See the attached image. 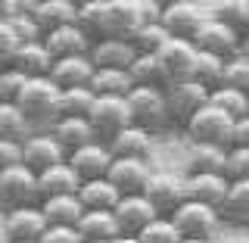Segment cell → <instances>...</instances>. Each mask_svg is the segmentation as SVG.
<instances>
[{"mask_svg": "<svg viewBox=\"0 0 249 243\" xmlns=\"http://www.w3.org/2000/svg\"><path fill=\"white\" fill-rule=\"evenodd\" d=\"M16 106L25 112L31 128H53V122L59 119V88L53 84V78H28L25 88L16 97Z\"/></svg>", "mask_w": 249, "mask_h": 243, "instance_id": "1", "label": "cell"}, {"mask_svg": "<svg viewBox=\"0 0 249 243\" xmlns=\"http://www.w3.org/2000/svg\"><path fill=\"white\" fill-rule=\"evenodd\" d=\"M128 109H131V125L150 131H162L168 119V106H165V88H134L128 93Z\"/></svg>", "mask_w": 249, "mask_h": 243, "instance_id": "2", "label": "cell"}, {"mask_svg": "<svg viewBox=\"0 0 249 243\" xmlns=\"http://www.w3.org/2000/svg\"><path fill=\"white\" fill-rule=\"evenodd\" d=\"M25 206H41L37 175L28 171L25 166H13L0 171V209L13 212V209H25Z\"/></svg>", "mask_w": 249, "mask_h": 243, "instance_id": "3", "label": "cell"}, {"mask_svg": "<svg viewBox=\"0 0 249 243\" xmlns=\"http://www.w3.org/2000/svg\"><path fill=\"white\" fill-rule=\"evenodd\" d=\"M190 144H212V147H228L231 150V137H233V119L224 115L221 109H215L212 103H206L184 125Z\"/></svg>", "mask_w": 249, "mask_h": 243, "instance_id": "4", "label": "cell"}, {"mask_svg": "<svg viewBox=\"0 0 249 243\" xmlns=\"http://www.w3.org/2000/svg\"><path fill=\"white\" fill-rule=\"evenodd\" d=\"M209 6L196 3V0H171V3L162 6V28L168 31L171 37H181V41H193L196 31L206 25L209 19Z\"/></svg>", "mask_w": 249, "mask_h": 243, "instance_id": "5", "label": "cell"}, {"mask_svg": "<svg viewBox=\"0 0 249 243\" xmlns=\"http://www.w3.org/2000/svg\"><path fill=\"white\" fill-rule=\"evenodd\" d=\"M88 122L93 128L97 140L109 144L119 131H124L131 125V109H128V97H97L88 112Z\"/></svg>", "mask_w": 249, "mask_h": 243, "instance_id": "6", "label": "cell"}, {"mask_svg": "<svg viewBox=\"0 0 249 243\" xmlns=\"http://www.w3.org/2000/svg\"><path fill=\"white\" fill-rule=\"evenodd\" d=\"M156 56H159L162 78H165V88H168V84H181V81H190V78H193V72H196V56H199V50L193 47V41L171 37V41L162 47Z\"/></svg>", "mask_w": 249, "mask_h": 243, "instance_id": "7", "label": "cell"}, {"mask_svg": "<svg viewBox=\"0 0 249 243\" xmlns=\"http://www.w3.org/2000/svg\"><path fill=\"white\" fill-rule=\"evenodd\" d=\"M175 228L181 231L184 240H212V234L221 224V212L212 206H202V203H190L187 200L175 215H171Z\"/></svg>", "mask_w": 249, "mask_h": 243, "instance_id": "8", "label": "cell"}, {"mask_svg": "<svg viewBox=\"0 0 249 243\" xmlns=\"http://www.w3.org/2000/svg\"><path fill=\"white\" fill-rule=\"evenodd\" d=\"M143 197L153 203V209L159 215L171 218L178 209L187 203V193H184V175H175V171H156L146 184Z\"/></svg>", "mask_w": 249, "mask_h": 243, "instance_id": "9", "label": "cell"}, {"mask_svg": "<svg viewBox=\"0 0 249 243\" xmlns=\"http://www.w3.org/2000/svg\"><path fill=\"white\" fill-rule=\"evenodd\" d=\"M209 103V91L199 81H181V84H168L165 88V106H168V119L187 125L202 106Z\"/></svg>", "mask_w": 249, "mask_h": 243, "instance_id": "10", "label": "cell"}, {"mask_svg": "<svg viewBox=\"0 0 249 243\" xmlns=\"http://www.w3.org/2000/svg\"><path fill=\"white\" fill-rule=\"evenodd\" d=\"M193 47L202 50V53H215V56H221V59H231V56H237L240 47H243V35L209 16L206 25H202L196 31V37H193Z\"/></svg>", "mask_w": 249, "mask_h": 243, "instance_id": "11", "label": "cell"}, {"mask_svg": "<svg viewBox=\"0 0 249 243\" xmlns=\"http://www.w3.org/2000/svg\"><path fill=\"white\" fill-rule=\"evenodd\" d=\"M69 156L66 150L56 144V137L50 134V131H35L25 144H22V166L28 171H35V175H44L47 168L59 166V162H66Z\"/></svg>", "mask_w": 249, "mask_h": 243, "instance_id": "12", "label": "cell"}, {"mask_svg": "<svg viewBox=\"0 0 249 243\" xmlns=\"http://www.w3.org/2000/svg\"><path fill=\"white\" fill-rule=\"evenodd\" d=\"M143 22L146 19H143V10H140V0H106L103 37H122V41H128Z\"/></svg>", "mask_w": 249, "mask_h": 243, "instance_id": "13", "label": "cell"}, {"mask_svg": "<svg viewBox=\"0 0 249 243\" xmlns=\"http://www.w3.org/2000/svg\"><path fill=\"white\" fill-rule=\"evenodd\" d=\"M156 175V168L146 159H115L112 168H109V181L115 184V190L122 197H134V193H143L150 178Z\"/></svg>", "mask_w": 249, "mask_h": 243, "instance_id": "14", "label": "cell"}, {"mask_svg": "<svg viewBox=\"0 0 249 243\" xmlns=\"http://www.w3.org/2000/svg\"><path fill=\"white\" fill-rule=\"evenodd\" d=\"M112 153H109V147L103 140H93V144L81 147V150H75L69 156V166L75 168V175L84 181H100V178L109 175V168H112Z\"/></svg>", "mask_w": 249, "mask_h": 243, "instance_id": "15", "label": "cell"}, {"mask_svg": "<svg viewBox=\"0 0 249 243\" xmlns=\"http://www.w3.org/2000/svg\"><path fill=\"white\" fill-rule=\"evenodd\" d=\"M228 190H231L228 175H184V193L190 203H202V206H212L221 212Z\"/></svg>", "mask_w": 249, "mask_h": 243, "instance_id": "16", "label": "cell"}, {"mask_svg": "<svg viewBox=\"0 0 249 243\" xmlns=\"http://www.w3.org/2000/svg\"><path fill=\"white\" fill-rule=\"evenodd\" d=\"M115 222H119V228L124 237H137L140 231L146 228L150 222H156L159 218V212L153 209V203L143 197V193H134V197H122L119 206L112 209Z\"/></svg>", "mask_w": 249, "mask_h": 243, "instance_id": "17", "label": "cell"}, {"mask_svg": "<svg viewBox=\"0 0 249 243\" xmlns=\"http://www.w3.org/2000/svg\"><path fill=\"white\" fill-rule=\"evenodd\" d=\"M0 222H3V228L13 243H37L41 234L47 231V218L41 212V206H25V209L3 212Z\"/></svg>", "mask_w": 249, "mask_h": 243, "instance_id": "18", "label": "cell"}, {"mask_svg": "<svg viewBox=\"0 0 249 243\" xmlns=\"http://www.w3.org/2000/svg\"><path fill=\"white\" fill-rule=\"evenodd\" d=\"M44 47L50 50L53 59H69V56H88L93 41L78 25H62L56 31H47V35H44Z\"/></svg>", "mask_w": 249, "mask_h": 243, "instance_id": "19", "label": "cell"}, {"mask_svg": "<svg viewBox=\"0 0 249 243\" xmlns=\"http://www.w3.org/2000/svg\"><path fill=\"white\" fill-rule=\"evenodd\" d=\"M88 56L93 69H124L128 72L131 62L137 59V50L131 47V41H122V37H100L93 41Z\"/></svg>", "mask_w": 249, "mask_h": 243, "instance_id": "20", "label": "cell"}, {"mask_svg": "<svg viewBox=\"0 0 249 243\" xmlns=\"http://www.w3.org/2000/svg\"><path fill=\"white\" fill-rule=\"evenodd\" d=\"M106 147H109V153H112V159H146L150 162L153 134L143 131V128H137V125H128V128L119 131Z\"/></svg>", "mask_w": 249, "mask_h": 243, "instance_id": "21", "label": "cell"}, {"mask_svg": "<svg viewBox=\"0 0 249 243\" xmlns=\"http://www.w3.org/2000/svg\"><path fill=\"white\" fill-rule=\"evenodd\" d=\"M78 190H81V178L75 175V168L66 162H59V166L47 168L44 175H37V193H41V200H50V197H78Z\"/></svg>", "mask_w": 249, "mask_h": 243, "instance_id": "22", "label": "cell"}, {"mask_svg": "<svg viewBox=\"0 0 249 243\" xmlns=\"http://www.w3.org/2000/svg\"><path fill=\"white\" fill-rule=\"evenodd\" d=\"M93 72L97 69H93L90 56H69V59H56L50 78L59 91H72V88H90Z\"/></svg>", "mask_w": 249, "mask_h": 243, "instance_id": "23", "label": "cell"}, {"mask_svg": "<svg viewBox=\"0 0 249 243\" xmlns=\"http://www.w3.org/2000/svg\"><path fill=\"white\" fill-rule=\"evenodd\" d=\"M228 171V147L190 144L187 150V175H224Z\"/></svg>", "mask_w": 249, "mask_h": 243, "instance_id": "24", "label": "cell"}, {"mask_svg": "<svg viewBox=\"0 0 249 243\" xmlns=\"http://www.w3.org/2000/svg\"><path fill=\"white\" fill-rule=\"evenodd\" d=\"M13 69H19L25 78H47L56 66V59L50 56V50L44 47V41H35V44H22L16 50V56L10 62Z\"/></svg>", "mask_w": 249, "mask_h": 243, "instance_id": "25", "label": "cell"}, {"mask_svg": "<svg viewBox=\"0 0 249 243\" xmlns=\"http://www.w3.org/2000/svg\"><path fill=\"white\" fill-rule=\"evenodd\" d=\"M50 134L56 137V144L66 150V156H72L75 150H81V147H88V144L97 140L88 119H56L53 128H50Z\"/></svg>", "mask_w": 249, "mask_h": 243, "instance_id": "26", "label": "cell"}, {"mask_svg": "<svg viewBox=\"0 0 249 243\" xmlns=\"http://www.w3.org/2000/svg\"><path fill=\"white\" fill-rule=\"evenodd\" d=\"M35 22L41 25L44 35L62 25H78V3H72V0H37Z\"/></svg>", "mask_w": 249, "mask_h": 243, "instance_id": "27", "label": "cell"}, {"mask_svg": "<svg viewBox=\"0 0 249 243\" xmlns=\"http://www.w3.org/2000/svg\"><path fill=\"white\" fill-rule=\"evenodd\" d=\"M78 200H81L84 212H112L119 206L122 193L115 190V184L109 178H100V181H84L81 190H78Z\"/></svg>", "mask_w": 249, "mask_h": 243, "instance_id": "28", "label": "cell"}, {"mask_svg": "<svg viewBox=\"0 0 249 243\" xmlns=\"http://www.w3.org/2000/svg\"><path fill=\"white\" fill-rule=\"evenodd\" d=\"M78 231H81L84 243H115L119 237H124L112 212H84L78 222Z\"/></svg>", "mask_w": 249, "mask_h": 243, "instance_id": "29", "label": "cell"}, {"mask_svg": "<svg viewBox=\"0 0 249 243\" xmlns=\"http://www.w3.org/2000/svg\"><path fill=\"white\" fill-rule=\"evenodd\" d=\"M41 212L47 218V224H66V228H78L84 215V206L78 197H50L41 200Z\"/></svg>", "mask_w": 249, "mask_h": 243, "instance_id": "30", "label": "cell"}, {"mask_svg": "<svg viewBox=\"0 0 249 243\" xmlns=\"http://www.w3.org/2000/svg\"><path fill=\"white\" fill-rule=\"evenodd\" d=\"M93 97H128L134 91V81L124 69H97L90 78Z\"/></svg>", "mask_w": 249, "mask_h": 243, "instance_id": "31", "label": "cell"}, {"mask_svg": "<svg viewBox=\"0 0 249 243\" xmlns=\"http://www.w3.org/2000/svg\"><path fill=\"white\" fill-rule=\"evenodd\" d=\"M221 222L249 228V181H231L228 200L221 206Z\"/></svg>", "mask_w": 249, "mask_h": 243, "instance_id": "32", "label": "cell"}, {"mask_svg": "<svg viewBox=\"0 0 249 243\" xmlns=\"http://www.w3.org/2000/svg\"><path fill=\"white\" fill-rule=\"evenodd\" d=\"M35 134L31 122L25 119L16 103H0V140H13V144H25Z\"/></svg>", "mask_w": 249, "mask_h": 243, "instance_id": "33", "label": "cell"}, {"mask_svg": "<svg viewBox=\"0 0 249 243\" xmlns=\"http://www.w3.org/2000/svg\"><path fill=\"white\" fill-rule=\"evenodd\" d=\"M209 13L212 19L231 25L240 35H249V0H215L209 3Z\"/></svg>", "mask_w": 249, "mask_h": 243, "instance_id": "34", "label": "cell"}, {"mask_svg": "<svg viewBox=\"0 0 249 243\" xmlns=\"http://www.w3.org/2000/svg\"><path fill=\"white\" fill-rule=\"evenodd\" d=\"M209 103L215 109H221L224 115H231L233 122H240V119L249 115V93L237 91V88H228V84H221V88H215L209 93Z\"/></svg>", "mask_w": 249, "mask_h": 243, "instance_id": "35", "label": "cell"}, {"mask_svg": "<svg viewBox=\"0 0 249 243\" xmlns=\"http://www.w3.org/2000/svg\"><path fill=\"white\" fill-rule=\"evenodd\" d=\"M134 88H165V78H162V66L156 53H137V59L128 69Z\"/></svg>", "mask_w": 249, "mask_h": 243, "instance_id": "36", "label": "cell"}, {"mask_svg": "<svg viewBox=\"0 0 249 243\" xmlns=\"http://www.w3.org/2000/svg\"><path fill=\"white\" fill-rule=\"evenodd\" d=\"M224 69H228V59L215 56V53H202L196 56V72H193V81H199L202 88L212 93L215 88L224 84Z\"/></svg>", "mask_w": 249, "mask_h": 243, "instance_id": "37", "label": "cell"}, {"mask_svg": "<svg viewBox=\"0 0 249 243\" xmlns=\"http://www.w3.org/2000/svg\"><path fill=\"white\" fill-rule=\"evenodd\" d=\"M103 25H106V0H84V3H78V28L90 41L103 37Z\"/></svg>", "mask_w": 249, "mask_h": 243, "instance_id": "38", "label": "cell"}, {"mask_svg": "<svg viewBox=\"0 0 249 243\" xmlns=\"http://www.w3.org/2000/svg\"><path fill=\"white\" fill-rule=\"evenodd\" d=\"M93 100H97V97H93L90 88L59 91V119H88Z\"/></svg>", "mask_w": 249, "mask_h": 243, "instance_id": "39", "label": "cell"}, {"mask_svg": "<svg viewBox=\"0 0 249 243\" xmlns=\"http://www.w3.org/2000/svg\"><path fill=\"white\" fill-rule=\"evenodd\" d=\"M128 41H131V47H134L137 53H159L162 47L171 41V35L162 28V22H143Z\"/></svg>", "mask_w": 249, "mask_h": 243, "instance_id": "40", "label": "cell"}, {"mask_svg": "<svg viewBox=\"0 0 249 243\" xmlns=\"http://www.w3.org/2000/svg\"><path fill=\"white\" fill-rule=\"evenodd\" d=\"M137 240L140 243H181L184 237H181V231L175 228V222H171V218L159 215L156 222H150L143 231L137 234Z\"/></svg>", "mask_w": 249, "mask_h": 243, "instance_id": "41", "label": "cell"}, {"mask_svg": "<svg viewBox=\"0 0 249 243\" xmlns=\"http://www.w3.org/2000/svg\"><path fill=\"white\" fill-rule=\"evenodd\" d=\"M224 84L249 93V56L237 53V56L228 59V69H224Z\"/></svg>", "mask_w": 249, "mask_h": 243, "instance_id": "42", "label": "cell"}, {"mask_svg": "<svg viewBox=\"0 0 249 243\" xmlns=\"http://www.w3.org/2000/svg\"><path fill=\"white\" fill-rule=\"evenodd\" d=\"M28 78L19 72V69L6 66L0 69V103H16V97H19V91L25 88Z\"/></svg>", "mask_w": 249, "mask_h": 243, "instance_id": "43", "label": "cell"}, {"mask_svg": "<svg viewBox=\"0 0 249 243\" xmlns=\"http://www.w3.org/2000/svg\"><path fill=\"white\" fill-rule=\"evenodd\" d=\"M231 181H249V147H231L228 150V171Z\"/></svg>", "mask_w": 249, "mask_h": 243, "instance_id": "44", "label": "cell"}, {"mask_svg": "<svg viewBox=\"0 0 249 243\" xmlns=\"http://www.w3.org/2000/svg\"><path fill=\"white\" fill-rule=\"evenodd\" d=\"M10 25H13V31H16V37H19V44L44 41V31H41V25L35 22V16H16V19H10Z\"/></svg>", "mask_w": 249, "mask_h": 243, "instance_id": "45", "label": "cell"}, {"mask_svg": "<svg viewBox=\"0 0 249 243\" xmlns=\"http://www.w3.org/2000/svg\"><path fill=\"white\" fill-rule=\"evenodd\" d=\"M19 47H22V44H19V37H16L13 25H10L6 19H0V69H6V66H10Z\"/></svg>", "mask_w": 249, "mask_h": 243, "instance_id": "46", "label": "cell"}, {"mask_svg": "<svg viewBox=\"0 0 249 243\" xmlns=\"http://www.w3.org/2000/svg\"><path fill=\"white\" fill-rule=\"evenodd\" d=\"M37 243H84L78 228H66V224H47V231L41 234Z\"/></svg>", "mask_w": 249, "mask_h": 243, "instance_id": "47", "label": "cell"}, {"mask_svg": "<svg viewBox=\"0 0 249 243\" xmlns=\"http://www.w3.org/2000/svg\"><path fill=\"white\" fill-rule=\"evenodd\" d=\"M22 166V144H13V140H0V171Z\"/></svg>", "mask_w": 249, "mask_h": 243, "instance_id": "48", "label": "cell"}, {"mask_svg": "<svg viewBox=\"0 0 249 243\" xmlns=\"http://www.w3.org/2000/svg\"><path fill=\"white\" fill-rule=\"evenodd\" d=\"M231 147H249V115H246V119H240V122H233Z\"/></svg>", "mask_w": 249, "mask_h": 243, "instance_id": "49", "label": "cell"}, {"mask_svg": "<svg viewBox=\"0 0 249 243\" xmlns=\"http://www.w3.org/2000/svg\"><path fill=\"white\" fill-rule=\"evenodd\" d=\"M0 243H13L10 234H6V228H3V222H0Z\"/></svg>", "mask_w": 249, "mask_h": 243, "instance_id": "50", "label": "cell"}, {"mask_svg": "<svg viewBox=\"0 0 249 243\" xmlns=\"http://www.w3.org/2000/svg\"><path fill=\"white\" fill-rule=\"evenodd\" d=\"M240 53H243V56H249V35H243V47H240Z\"/></svg>", "mask_w": 249, "mask_h": 243, "instance_id": "51", "label": "cell"}, {"mask_svg": "<svg viewBox=\"0 0 249 243\" xmlns=\"http://www.w3.org/2000/svg\"><path fill=\"white\" fill-rule=\"evenodd\" d=\"M115 243H140V240H137V237H119Z\"/></svg>", "mask_w": 249, "mask_h": 243, "instance_id": "52", "label": "cell"}, {"mask_svg": "<svg viewBox=\"0 0 249 243\" xmlns=\"http://www.w3.org/2000/svg\"><path fill=\"white\" fill-rule=\"evenodd\" d=\"M181 243H209V240H181Z\"/></svg>", "mask_w": 249, "mask_h": 243, "instance_id": "53", "label": "cell"}, {"mask_svg": "<svg viewBox=\"0 0 249 243\" xmlns=\"http://www.w3.org/2000/svg\"><path fill=\"white\" fill-rule=\"evenodd\" d=\"M0 218H3V215H0Z\"/></svg>", "mask_w": 249, "mask_h": 243, "instance_id": "54", "label": "cell"}]
</instances>
